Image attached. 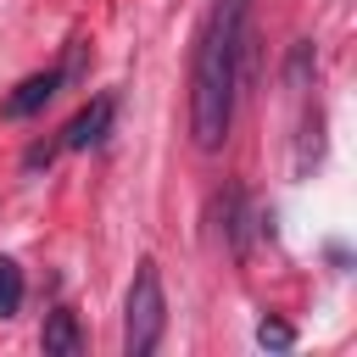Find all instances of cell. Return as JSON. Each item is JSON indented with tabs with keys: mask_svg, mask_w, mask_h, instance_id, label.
<instances>
[{
	"mask_svg": "<svg viewBox=\"0 0 357 357\" xmlns=\"http://www.w3.org/2000/svg\"><path fill=\"white\" fill-rule=\"evenodd\" d=\"M240 33H245V0H218L201 39H195V67H190V134L201 151H218L234 123V95H240Z\"/></svg>",
	"mask_w": 357,
	"mask_h": 357,
	"instance_id": "obj_1",
	"label": "cell"
},
{
	"mask_svg": "<svg viewBox=\"0 0 357 357\" xmlns=\"http://www.w3.org/2000/svg\"><path fill=\"white\" fill-rule=\"evenodd\" d=\"M162 324H167V301H162V273L145 257L134 284H128V318H123V351L128 357H151L162 346Z\"/></svg>",
	"mask_w": 357,
	"mask_h": 357,
	"instance_id": "obj_2",
	"label": "cell"
},
{
	"mask_svg": "<svg viewBox=\"0 0 357 357\" xmlns=\"http://www.w3.org/2000/svg\"><path fill=\"white\" fill-rule=\"evenodd\" d=\"M106 128H112V95H100V100H89L67 128H61V151H89V145H100L106 139Z\"/></svg>",
	"mask_w": 357,
	"mask_h": 357,
	"instance_id": "obj_3",
	"label": "cell"
},
{
	"mask_svg": "<svg viewBox=\"0 0 357 357\" xmlns=\"http://www.w3.org/2000/svg\"><path fill=\"white\" fill-rule=\"evenodd\" d=\"M61 89V67H50V73H33V78H22L6 100H0V112L6 117H33V112H45L50 106V95Z\"/></svg>",
	"mask_w": 357,
	"mask_h": 357,
	"instance_id": "obj_4",
	"label": "cell"
},
{
	"mask_svg": "<svg viewBox=\"0 0 357 357\" xmlns=\"http://www.w3.org/2000/svg\"><path fill=\"white\" fill-rule=\"evenodd\" d=\"M45 357H84V335H78V312L73 307H56L45 318V335H39Z\"/></svg>",
	"mask_w": 357,
	"mask_h": 357,
	"instance_id": "obj_5",
	"label": "cell"
},
{
	"mask_svg": "<svg viewBox=\"0 0 357 357\" xmlns=\"http://www.w3.org/2000/svg\"><path fill=\"white\" fill-rule=\"evenodd\" d=\"M17 307H22V268L0 257V318H17Z\"/></svg>",
	"mask_w": 357,
	"mask_h": 357,
	"instance_id": "obj_6",
	"label": "cell"
},
{
	"mask_svg": "<svg viewBox=\"0 0 357 357\" xmlns=\"http://www.w3.org/2000/svg\"><path fill=\"white\" fill-rule=\"evenodd\" d=\"M257 346H268V351H290V346H296V329L279 324V318H262V324H257Z\"/></svg>",
	"mask_w": 357,
	"mask_h": 357,
	"instance_id": "obj_7",
	"label": "cell"
},
{
	"mask_svg": "<svg viewBox=\"0 0 357 357\" xmlns=\"http://www.w3.org/2000/svg\"><path fill=\"white\" fill-rule=\"evenodd\" d=\"M50 156H56V145H33V151H28V167H45Z\"/></svg>",
	"mask_w": 357,
	"mask_h": 357,
	"instance_id": "obj_8",
	"label": "cell"
}]
</instances>
